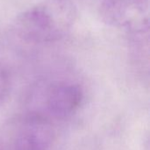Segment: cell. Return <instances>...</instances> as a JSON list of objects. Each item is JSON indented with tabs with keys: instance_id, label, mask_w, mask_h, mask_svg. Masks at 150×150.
<instances>
[{
	"instance_id": "6da1fadb",
	"label": "cell",
	"mask_w": 150,
	"mask_h": 150,
	"mask_svg": "<svg viewBox=\"0 0 150 150\" xmlns=\"http://www.w3.org/2000/svg\"><path fill=\"white\" fill-rule=\"evenodd\" d=\"M77 18L72 0H44L19 14L14 29L23 41L31 43H51L64 38Z\"/></svg>"
},
{
	"instance_id": "7a4b0ae2",
	"label": "cell",
	"mask_w": 150,
	"mask_h": 150,
	"mask_svg": "<svg viewBox=\"0 0 150 150\" xmlns=\"http://www.w3.org/2000/svg\"><path fill=\"white\" fill-rule=\"evenodd\" d=\"M100 13L113 27L134 35L149 34V0H104Z\"/></svg>"
},
{
	"instance_id": "3957f363",
	"label": "cell",
	"mask_w": 150,
	"mask_h": 150,
	"mask_svg": "<svg viewBox=\"0 0 150 150\" xmlns=\"http://www.w3.org/2000/svg\"><path fill=\"white\" fill-rule=\"evenodd\" d=\"M54 130L49 118L40 113L24 118L15 134L13 150H49Z\"/></svg>"
},
{
	"instance_id": "277c9868",
	"label": "cell",
	"mask_w": 150,
	"mask_h": 150,
	"mask_svg": "<svg viewBox=\"0 0 150 150\" xmlns=\"http://www.w3.org/2000/svg\"><path fill=\"white\" fill-rule=\"evenodd\" d=\"M83 92L80 85L67 81H54L45 91L44 104L47 114L56 119L72 116L81 106Z\"/></svg>"
},
{
	"instance_id": "5b68a950",
	"label": "cell",
	"mask_w": 150,
	"mask_h": 150,
	"mask_svg": "<svg viewBox=\"0 0 150 150\" xmlns=\"http://www.w3.org/2000/svg\"><path fill=\"white\" fill-rule=\"evenodd\" d=\"M10 89V78L6 68L0 62V105L4 102Z\"/></svg>"
},
{
	"instance_id": "8992f818",
	"label": "cell",
	"mask_w": 150,
	"mask_h": 150,
	"mask_svg": "<svg viewBox=\"0 0 150 150\" xmlns=\"http://www.w3.org/2000/svg\"><path fill=\"white\" fill-rule=\"evenodd\" d=\"M0 150H4V148L2 147V145H1V144H0Z\"/></svg>"
}]
</instances>
